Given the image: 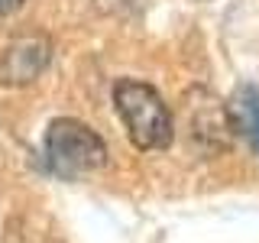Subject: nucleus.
<instances>
[{"instance_id": "obj_3", "label": "nucleus", "mask_w": 259, "mask_h": 243, "mask_svg": "<svg viewBox=\"0 0 259 243\" xmlns=\"http://www.w3.org/2000/svg\"><path fill=\"white\" fill-rule=\"evenodd\" d=\"M188 130L191 140L204 156L224 152L233 140V120L230 107H224L217 97H210L204 88H194L188 97Z\"/></svg>"}, {"instance_id": "obj_6", "label": "nucleus", "mask_w": 259, "mask_h": 243, "mask_svg": "<svg viewBox=\"0 0 259 243\" xmlns=\"http://www.w3.org/2000/svg\"><path fill=\"white\" fill-rule=\"evenodd\" d=\"M101 13H113V16H123V13H136L146 7V0H94Z\"/></svg>"}, {"instance_id": "obj_1", "label": "nucleus", "mask_w": 259, "mask_h": 243, "mask_svg": "<svg viewBox=\"0 0 259 243\" xmlns=\"http://www.w3.org/2000/svg\"><path fill=\"white\" fill-rule=\"evenodd\" d=\"M113 104H117V113L136 149H168L172 146V113L152 85L136 78H120L113 85Z\"/></svg>"}, {"instance_id": "obj_7", "label": "nucleus", "mask_w": 259, "mask_h": 243, "mask_svg": "<svg viewBox=\"0 0 259 243\" xmlns=\"http://www.w3.org/2000/svg\"><path fill=\"white\" fill-rule=\"evenodd\" d=\"M23 4H26V0H0V16H10V13H16Z\"/></svg>"}, {"instance_id": "obj_4", "label": "nucleus", "mask_w": 259, "mask_h": 243, "mask_svg": "<svg viewBox=\"0 0 259 243\" xmlns=\"http://www.w3.org/2000/svg\"><path fill=\"white\" fill-rule=\"evenodd\" d=\"M49 59H52V46L42 36H23L4 46L0 52V85L7 88H23L32 85L46 71Z\"/></svg>"}, {"instance_id": "obj_5", "label": "nucleus", "mask_w": 259, "mask_h": 243, "mask_svg": "<svg viewBox=\"0 0 259 243\" xmlns=\"http://www.w3.org/2000/svg\"><path fill=\"white\" fill-rule=\"evenodd\" d=\"M230 120H233V130L246 136L249 146H253V149L259 152V88L243 85L240 91L233 94Z\"/></svg>"}, {"instance_id": "obj_2", "label": "nucleus", "mask_w": 259, "mask_h": 243, "mask_svg": "<svg viewBox=\"0 0 259 243\" xmlns=\"http://www.w3.org/2000/svg\"><path fill=\"white\" fill-rule=\"evenodd\" d=\"M46 156L59 175H81L107 166V146L88 124L62 117L52 120L46 133Z\"/></svg>"}]
</instances>
